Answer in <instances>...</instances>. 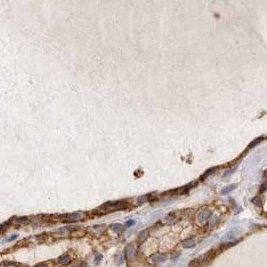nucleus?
Here are the masks:
<instances>
[{"label": "nucleus", "mask_w": 267, "mask_h": 267, "mask_svg": "<svg viewBox=\"0 0 267 267\" xmlns=\"http://www.w3.org/2000/svg\"><path fill=\"white\" fill-rule=\"evenodd\" d=\"M102 257H103V256H102L101 254H100L99 256H97V257H96V259H95V263H96V264H97V263H98V262H99V261H100V260H101V259H102Z\"/></svg>", "instance_id": "obj_16"}, {"label": "nucleus", "mask_w": 267, "mask_h": 267, "mask_svg": "<svg viewBox=\"0 0 267 267\" xmlns=\"http://www.w3.org/2000/svg\"><path fill=\"white\" fill-rule=\"evenodd\" d=\"M183 246L185 248H191L195 246V241L193 239H187L183 242Z\"/></svg>", "instance_id": "obj_7"}, {"label": "nucleus", "mask_w": 267, "mask_h": 267, "mask_svg": "<svg viewBox=\"0 0 267 267\" xmlns=\"http://www.w3.org/2000/svg\"><path fill=\"white\" fill-rule=\"evenodd\" d=\"M237 185L236 184H231V185H229V186H227V187H225V188H224L223 190H222L221 191V193L222 194H226V193H229V192L230 191H232V190H233L235 187H236Z\"/></svg>", "instance_id": "obj_9"}, {"label": "nucleus", "mask_w": 267, "mask_h": 267, "mask_svg": "<svg viewBox=\"0 0 267 267\" xmlns=\"http://www.w3.org/2000/svg\"><path fill=\"white\" fill-rule=\"evenodd\" d=\"M150 259L155 263H159V262H163V261L166 260V255H162V254H155L152 255Z\"/></svg>", "instance_id": "obj_4"}, {"label": "nucleus", "mask_w": 267, "mask_h": 267, "mask_svg": "<svg viewBox=\"0 0 267 267\" xmlns=\"http://www.w3.org/2000/svg\"><path fill=\"white\" fill-rule=\"evenodd\" d=\"M265 186H266V184H265V183L262 184V186H261V192H264V191H265V189H266V187H265Z\"/></svg>", "instance_id": "obj_18"}, {"label": "nucleus", "mask_w": 267, "mask_h": 267, "mask_svg": "<svg viewBox=\"0 0 267 267\" xmlns=\"http://www.w3.org/2000/svg\"><path fill=\"white\" fill-rule=\"evenodd\" d=\"M149 198H150V195H146V196L140 197L139 199H138V202L142 203V202H144V201H147V200H149Z\"/></svg>", "instance_id": "obj_13"}, {"label": "nucleus", "mask_w": 267, "mask_h": 267, "mask_svg": "<svg viewBox=\"0 0 267 267\" xmlns=\"http://www.w3.org/2000/svg\"><path fill=\"white\" fill-rule=\"evenodd\" d=\"M134 224H135V221L134 220H129V221L126 222V226L127 227H130L132 225H134Z\"/></svg>", "instance_id": "obj_14"}, {"label": "nucleus", "mask_w": 267, "mask_h": 267, "mask_svg": "<svg viewBox=\"0 0 267 267\" xmlns=\"http://www.w3.org/2000/svg\"><path fill=\"white\" fill-rule=\"evenodd\" d=\"M262 140H263V138H262V137H260V138H257V139H255V140H254V141H253V142H251V143L249 144V146H248V147H249V148H253V147H254V146H256V145H257V144L259 143V142H261V141H262Z\"/></svg>", "instance_id": "obj_12"}, {"label": "nucleus", "mask_w": 267, "mask_h": 267, "mask_svg": "<svg viewBox=\"0 0 267 267\" xmlns=\"http://www.w3.org/2000/svg\"><path fill=\"white\" fill-rule=\"evenodd\" d=\"M2 265H17V263H14V262H3L2 263Z\"/></svg>", "instance_id": "obj_15"}, {"label": "nucleus", "mask_w": 267, "mask_h": 267, "mask_svg": "<svg viewBox=\"0 0 267 267\" xmlns=\"http://www.w3.org/2000/svg\"><path fill=\"white\" fill-rule=\"evenodd\" d=\"M215 167H213V168H210V169H208L207 171H206V172L203 174V175L201 176V179H204V178H206V177H208L210 175V174H212L214 171H215Z\"/></svg>", "instance_id": "obj_10"}, {"label": "nucleus", "mask_w": 267, "mask_h": 267, "mask_svg": "<svg viewBox=\"0 0 267 267\" xmlns=\"http://www.w3.org/2000/svg\"><path fill=\"white\" fill-rule=\"evenodd\" d=\"M82 217H83L82 213L75 212V213H71V214L66 215V220L67 221H77V220H80Z\"/></svg>", "instance_id": "obj_2"}, {"label": "nucleus", "mask_w": 267, "mask_h": 267, "mask_svg": "<svg viewBox=\"0 0 267 267\" xmlns=\"http://www.w3.org/2000/svg\"><path fill=\"white\" fill-rule=\"evenodd\" d=\"M71 261V259L69 256L67 255H62L60 256L59 259H58V262H59L60 264H62V265H67V264H69Z\"/></svg>", "instance_id": "obj_5"}, {"label": "nucleus", "mask_w": 267, "mask_h": 267, "mask_svg": "<svg viewBox=\"0 0 267 267\" xmlns=\"http://www.w3.org/2000/svg\"><path fill=\"white\" fill-rule=\"evenodd\" d=\"M112 230H114V231H116V232H119V231H121L122 230V228H123V226L121 225V224H119V223H116V224H113L112 226Z\"/></svg>", "instance_id": "obj_11"}, {"label": "nucleus", "mask_w": 267, "mask_h": 267, "mask_svg": "<svg viewBox=\"0 0 267 267\" xmlns=\"http://www.w3.org/2000/svg\"><path fill=\"white\" fill-rule=\"evenodd\" d=\"M209 216H210L209 211H202V212L199 213V215H198V219H199L200 221H204L209 217Z\"/></svg>", "instance_id": "obj_6"}, {"label": "nucleus", "mask_w": 267, "mask_h": 267, "mask_svg": "<svg viewBox=\"0 0 267 267\" xmlns=\"http://www.w3.org/2000/svg\"><path fill=\"white\" fill-rule=\"evenodd\" d=\"M147 237H148V232H147L146 230L141 231V232H140V233H139V237H138L139 242H144L145 240L147 239Z\"/></svg>", "instance_id": "obj_8"}, {"label": "nucleus", "mask_w": 267, "mask_h": 267, "mask_svg": "<svg viewBox=\"0 0 267 267\" xmlns=\"http://www.w3.org/2000/svg\"><path fill=\"white\" fill-rule=\"evenodd\" d=\"M125 257L126 259H130L134 256V253H135V248H134L133 245H128L127 247L125 248Z\"/></svg>", "instance_id": "obj_3"}, {"label": "nucleus", "mask_w": 267, "mask_h": 267, "mask_svg": "<svg viewBox=\"0 0 267 267\" xmlns=\"http://www.w3.org/2000/svg\"><path fill=\"white\" fill-rule=\"evenodd\" d=\"M127 207V203L125 201H117V202H109L101 206V209H104L105 212H112V211L125 209Z\"/></svg>", "instance_id": "obj_1"}, {"label": "nucleus", "mask_w": 267, "mask_h": 267, "mask_svg": "<svg viewBox=\"0 0 267 267\" xmlns=\"http://www.w3.org/2000/svg\"><path fill=\"white\" fill-rule=\"evenodd\" d=\"M17 237H18V235H17V234H13V236H11V237H9V238H8V239H7V240H8V241H11V240H13V239H15V238H17Z\"/></svg>", "instance_id": "obj_17"}]
</instances>
